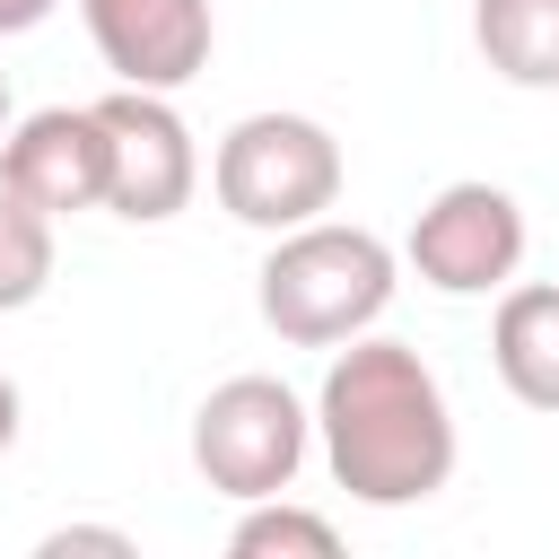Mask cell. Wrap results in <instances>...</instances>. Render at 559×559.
Returning a JSON list of instances; mask_svg holds the SVG:
<instances>
[{
	"label": "cell",
	"mask_w": 559,
	"mask_h": 559,
	"mask_svg": "<svg viewBox=\"0 0 559 559\" xmlns=\"http://www.w3.org/2000/svg\"><path fill=\"white\" fill-rule=\"evenodd\" d=\"M96 122H105V210L114 218L157 227L201 192V148H192V122L175 114L166 87L114 79V96H96Z\"/></svg>",
	"instance_id": "obj_5"
},
{
	"label": "cell",
	"mask_w": 559,
	"mask_h": 559,
	"mask_svg": "<svg viewBox=\"0 0 559 559\" xmlns=\"http://www.w3.org/2000/svg\"><path fill=\"white\" fill-rule=\"evenodd\" d=\"M0 140H9V70H0Z\"/></svg>",
	"instance_id": "obj_16"
},
{
	"label": "cell",
	"mask_w": 559,
	"mask_h": 559,
	"mask_svg": "<svg viewBox=\"0 0 559 559\" xmlns=\"http://www.w3.org/2000/svg\"><path fill=\"white\" fill-rule=\"evenodd\" d=\"M9 445H17V384L0 376V454H9Z\"/></svg>",
	"instance_id": "obj_15"
},
{
	"label": "cell",
	"mask_w": 559,
	"mask_h": 559,
	"mask_svg": "<svg viewBox=\"0 0 559 559\" xmlns=\"http://www.w3.org/2000/svg\"><path fill=\"white\" fill-rule=\"evenodd\" d=\"M52 227H61L52 210H35V201H17L0 183V314L35 306L52 288Z\"/></svg>",
	"instance_id": "obj_12"
},
{
	"label": "cell",
	"mask_w": 559,
	"mask_h": 559,
	"mask_svg": "<svg viewBox=\"0 0 559 559\" xmlns=\"http://www.w3.org/2000/svg\"><path fill=\"white\" fill-rule=\"evenodd\" d=\"M393 245L376 227H341V218H306L288 236H271L262 271H253V306L288 349H341L358 332H376V314L393 306Z\"/></svg>",
	"instance_id": "obj_2"
},
{
	"label": "cell",
	"mask_w": 559,
	"mask_h": 559,
	"mask_svg": "<svg viewBox=\"0 0 559 559\" xmlns=\"http://www.w3.org/2000/svg\"><path fill=\"white\" fill-rule=\"evenodd\" d=\"M472 44L507 87H559V0H472Z\"/></svg>",
	"instance_id": "obj_10"
},
{
	"label": "cell",
	"mask_w": 559,
	"mask_h": 559,
	"mask_svg": "<svg viewBox=\"0 0 559 559\" xmlns=\"http://www.w3.org/2000/svg\"><path fill=\"white\" fill-rule=\"evenodd\" d=\"M314 437L358 507H419L454 480V402L437 367L393 332H358L332 349L314 393Z\"/></svg>",
	"instance_id": "obj_1"
},
{
	"label": "cell",
	"mask_w": 559,
	"mask_h": 559,
	"mask_svg": "<svg viewBox=\"0 0 559 559\" xmlns=\"http://www.w3.org/2000/svg\"><path fill=\"white\" fill-rule=\"evenodd\" d=\"M70 550H105V559H131V533H114V524H61V533H44V559H70Z\"/></svg>",
	"instance_id": "obj_13"
},
{
	"label": "cell",
	"mask_w": 559,
	"mask_h": 559,
	"mask_svg": "<svg viewBox=\"0 0 559 559\" xmlns=\"http://www.w3.org/2000/svg\"><path fill=\"white\" fill-rule=\"evenodd\" d=\"M306 445H314V411L280 376H227L192 411V463L218 498H280L306 472Z\"/></svg>",
	"instance_id": "obj_4"
},
{
	"label": "cell",
	"mask_w": 559,
	"mask_h": 559,
	"mask_svg": "<svg viewBox=\"0 0 559 559\" xmlns=\"http://www.w3.org/2000/svg\"><path fill=\"white\" fill-rule=\"evenodd\" d=\"M489 358L524 411H559V280H507L498 288Z\"/></svg>",
	"instance_id": "obj_9"
},
{
	"label": "cell",
	"mask_w": 559,
	"mask_h": 559,
	"mask_svg": "<svg viewBox=\"0 0 559 559\" xmlns=\"http://www.w3.org/2000/svg\"><path fill=\"white\" fill-rule=\"evenodd\" d=\"M61 0H0V35H26V26H44Z\"/></svg>",
	"instance_id": "obj_14"
},
{
	"label": "cell",
	"mask_w": 559,
	"mask_h": 559,
	"mask_svg": "<svg viewBox=\"0 0 559 559\" xmlns=\"http://www.w3.org/2000/svg\"><path fill=\"white\" fill-rule=\"evenodd\" d=\"M227 550L236 559H341V533H332V515L288 507V489H280V498H245Z\"/></svg>",
	"instance_id": "obj_11"
},
{
	"label": "cell",
	"mask_w": 559,
	"mask_h": 559,
	"mask_svg": "<svg viewBox=\"0 0 559 559\" xmlns=\"http://www.w3.org/2000/svg\"><path fill=\"white\" fill-rule=\"evenodd\" d=\"M402 262L437 297H489V288H507L524 271V210H515V192L507 183H480V175L472 183H445L411 218Z\"/></svg>",
	"instance_id": "obj_6"
},
{
	"label": "cell",
	"mask_w": 559,
	"mask_h": 559,
	"mask_svg": "<svg viewBox=\"0 0 559 559\" xmlns=\"http://www.w3.org/2000/svg\"><path fill=\"white\" fill-rule=\"evenodd\" d=\"M79 26L122 87H166V96L192 87L218 44L210 0H79Z\"/></svg>",
	"instance_id": "obj_7"
},
{
	"label": "cell",
	"mask_w": 559,
	"mask_h": 559,
	"mask_svg": "<svg viewBox=\"0 0 559 559\" xmlns=\"http://www.w3.org/2000/svg\"><path fill=\"white\" fill-rule=\"evenodd\" d=\"M210 192L236 227L288 236L341 201V140L314 114H245L210 157Z\"/></svg>",
	"instance_id": "obj_3"
},
{
	"label": "cell",
	"mask_w": 559,
	"mask_h": 559,
	"mask_svg": "<svg viewBox=\"0 0 559 559\" xmlns=\"http://www.w3.org/2000/svg\"><path fill=\"white\" fill-rule=\"evenodd\" d=\"M0 183L52 218L70 210H105V122L96 105H44L26 122H9L0 140Z\"/></svg>",
	"instance_id": "obj_8"
}]
</instances>
